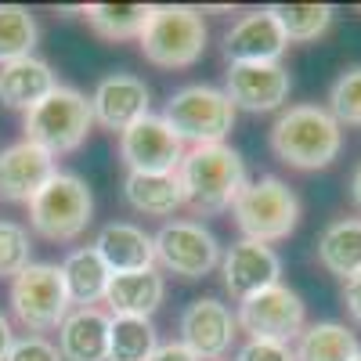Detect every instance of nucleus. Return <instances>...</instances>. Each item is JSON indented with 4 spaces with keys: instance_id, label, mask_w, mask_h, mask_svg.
<instances>
[{
    "instance_id": "obj_18",
    "label": "nucleus",
    "mask_w": 361,
    "mask_h": 361,
    "mask_svg": "<svg viewBox=\"0 0 361 361\" xmlns=\"http://www.w3.org/2000/svg\"><path fill=\"white\" fill-rule=\"evenodd\" d=\"M109 325L112 314L102 307H73L58 325L62 361H109Z\"/></svg>"
},
{
    "instance_id": "obj_36",
    "label": "nucleus",
    "mask_w": 361,
    "mask_h": 361,
    "mask_svg": "<svg viewBox=\"0 0 361 361\" xmlns=\"http://www.w3.org/2000/svg\"><path fill=\"white\" fill-rule=\"evenodd\" d=\"M11 347H15V333H11V322H8V314H0V361H8Z\"/></svg>"
},
{
    "instance_id": "obj_30",
    "label": "nucleus",
    "mask_w": 361,
    "mask_h": 361,
    "mask_svg": "<svg viewBox=\"0 0 361 361\" xmlns=\"http://www.w3.org/2000/svg\"><path fill=\"white\" fill-rule=\"evenodd\" d=\"M329 112L340 127H361V66L340 73L329 87Z\"/></svg>"
},
{
    "instance_id": "obj_22",
    "label": "nucleus",
    "mask_w": 361,
    "mask_h": 361,
    "mask_svg": "<svg viewBox=\"0 0 361 361\" xmlns=\"http://www.w3.org/2000/svg\"><path fill=\"white\" fill-rule=\"evenodd\" d=\"M318 264L343 282L361 275V217H340L318 235Z\"/></svg>"
},
{
    "instance_id": "obj_1",
    "label": "nucleus",
    "mask_w": 361,
    "mask_h": 361,
    "mask_svg": "<svg viewBox=\"0 0 361 361\" xmlns=\"http://www.w3.org/2000/svg\"><path fill=\"white\" fill-rule=\"evenodd\" d=\"M177 180H180L185 206L199 217H217L224 209H231L238 192L250 185L246 163L228 141L188 148L177 166Z\"/></svg>"
},
{
    "instance_id": "obj_7",
    "label": "nucleus",
    "mask_w": 361,
    "mask_h": 361,
    "mask_svg": "<svg viewBox=\"0 0 361 361\" xmlns=\"http://www.w3.org/2000/svg\"><path fill=\"white\" fill-rule=\"evenodd\" d=\"M94 221V195L83 177L58 170L29 202V224L47 243H73Z\"/></svg>"
},
{
    "instance_id": "obj_15",
    "label": "nucleus",
    "mask_w": 361,
    "mask_h": 361,
    "mask_svg": "<svg viewBox=\"0 0 361 361\" xmlns=\"http://www.w3.org/2000/svg\"><path fill=\"white\" fill-rule=\"evenodd\" d=\"M148 105H152V90L148 83L134 73H109L98 80L94 94H90V112H94V123L123 134L127 127H134L137 119L148 116Z\"/></svg>"
},
{
    "instance_id": "obj_29",
    "label": "nucleus",
    "mask_w": 361,
    "mask_h": 361,
    "mask_svg": "<svg viewBox=\"0 0 361 361\" xmlns=\"http://www.w3.org/2000/svg\"><path fill=\"white\" fill-rule=\"evenodd\" d=\"M37 18L29 15L22 4H0V66L29 58L37 47Z\"/></svg>"
},
{
    "instance_id": "obj_23",
    "label": "nucleus",
    "mask_w": 361,
    "mask_h": 361,
    "mask_svg": "<svg viewBox=\"0 0 361 361\" xmlns=\"http://www.w3.org/2000/svg\"><path fill=\"white\" fill-rule=\"evenodd\" d=\"M58 267H62V279H66L69 304H76V307H94L98 300H105V286H109V279H112V271L105 267V260L98 257L94 246L73 250Z\"/></svg>"
},
{
    "instance_id": "obj_9",
    "label": "nucleus",
    "mask_w": 361,
    "mask_h": 361,
    "mask_svg": "<svg viewBox=\"0 0 361 361\" xmlns=\"http://www.w3.org/2000/svg\"><path fill=\"white\" fill-rule=\"evenodd\" d=\"M235 322L250 340L289 343V340H300V333L307 329V304L300 300L296 289L279 282V286L243 300L235 311Z\"/></svg>"
},
{
    "instance_id": "obj_16",
    "label": "nucleus",
    "mask_w": 361,
    "mask_h": 361,
    "mask_svg": "<svg viewBox=\"0 0 361 361\" xmlns=\"http://www.w3.org/2000/svg\"><path fill=\"white\" fill-rule=\"evenodd\" d=\"M286 51H289V40L282 33L279 18L271 15V8L246 11L224 33V58H228V66H267V62H282Z\"/></svg>"
},
{
    "instance_id": "obj_24",
    "label": "nucleus",
    "mask_w": 361,
    "mask_h": 361,
    "mask_svg": "<svg viewBox=\"0 0 361 361\" xmlns=\"http://www.w3.org/2000/svg\"><path fill=\"white\" fill-rule=\"evenodd\" d=\"M123 195L130 209H137L145 217H170L185 206L177 173H127Z\"/></svg>"
},
{
    "instance_id": "obj_14",
    "label": "nucleus",
    "mask_w": 361,
    "mask_h": 361,
    "mask_svg": "<svg viewBox=\"0 0 361 361\" xmlns=\"http://www.w3.org/2000/svg\"><path fill=\"white\" fill-rule=\"evenodd\" d=\"M221 275H224V289L231 293V300L243 304V300L282 282V260L271 246L238 238L221 257Z\"/></svg>"
},
{
    "instance_id": "obj_6",
    "label": "nucleus",
    "mask_w": 361,
    "mask_h": 361,
    "mask_svg": "<svg viewBox=\"0 0 361 361\" xmlns=\"http://www.w3.org/2000/svg\"><path fill=\"white\" fill-rule=\"evenodd\" d=\"M235 116L238 112L228 102V94L209 83H188V87L173 90L163 109L166 127L192 148L195 145H224V137L235 127Z\"/></svg>"
},
{
    "instance_id": "obj_32",
    "label": "nucleus",
    "mask_w": 361,
    "mask_h": 361,
    "mask_svg": "<svg viewBox=\"0 0 361 361\" xmlns=\"http://www.w3.org/2000/svg\"><path fill=\"white\" fill-rule=\"evenodd\" d=\"M8 361H62V354H58V347H54L51 340L29 333V336L15 340V347H11Z\"/></svg>"
},
{
    "instance_id": "obj_17",
    "label": "nucleus",
    "mask_w": 361,
    "mask_h": 361,
    "mask_svg": "<svg viewBox=\"0 0 361 361\" xmlns=\"http://www.w3.org/2000/svg\"><path fill=\"white\" fill-rule=\"evenodd\" d=\"M54 173H58V159L33 141L22 137L8 148H0V199L4 202L29 206Z\"/></svg>"
},
{
    "instance_id": "obj_2",
    "label": "nucleus",
    "mask_w": 361,
    "mask_h": 361,
    "mask_svg": "<svg viewBox=\"0 0 361 361\" xmlns=\"http://www.w3.org/2000/svg\"><path fill=\"white\" fill-rule=\"evenodd\" d=\"M271 152L293 170H325L343 148V127L322 105H289L271 123Z\"/></svg>"
},
{
    "instance_id": "obj_25",
    "label": "nucleus",
    "mask_w": 361,
    "mask_h": 361,
    "mask_svg": "<svg viewBox=\"0 0 361 361\" xmlns=\"http://www.w3.org/2000/svg\"><path fill=\"white\" fill-rule=\"evenodd\" d=\"M296 361H354L361 354L357 336L340 322H314L296 340Z\"/></svg>"
},
{
    "instance_id": "obj_34",
    "label": "nucleus",
    "mask_w": 361,
    "mask_h": 361,
    "mask_svg": "<svg viewBox=\"0 0 361 361\" xmlns=\"http://www.w3.org/2000/svg\"><path fill=\"white\" fill-rule=\"evenodd\" d=\"M148 361H199V357H195L185 343H180V340H173V343H159L156 354L148 357Z\"/></svg>"
},
{
    "instance_id": "obj_5",
    "label": "nucleus",
    "mask_w": 361,
    "mask_h": 361,
    "mask_svg": "<svg viewBox=\"0 0 361 361\" xmlns=\"http://www.w3.org/2000/svg\"><path fill=\"white\" fill-rule=\"evenodd\" d=\"M90 127H94L90 98H83L76 87H62V83H58L40 105L29 109L25 119H22L25 141L40 145L54 159L76 152V148L87 141Z\"/></svg>"
},
{
    "instance_id": "obj_4",
    "label": "nucleus",
    "mask_w": 361,
    "mask_h": 361,
    "mask_svg": "<svg viewBox=\"0 0 361 361\" xmlns=\"http://www.w3.org/2000/svg\"><path fill=\"white\" fill-rule=\"evenodd\" d=\"M206 22L185 4H152V15L137 37L141 54L159 69H192L206 51Z\"/></svg>"
},
{
    "instance_id": "obj_8",
    "label": "nucleus",
    "mask_w": 361,
    "mask_h": 361,
    "mask_svg": "<svg viewBox=\"0 0 361 361\" xmlns=\"http://www.w3.org/2000/svg\"><path fill=\"white\" fill-rule=\"evenodd\" d=\"M8 304H11V314L33 336L47 333V329H58L66 322V314L73 311L62 267L58 264H29L18 279H11Z\"/></svg>"
},
{
    "instance_id": "obj_20",
    "label": "nucleus",
    "mask_w": 361,
    "mask_h": 361,
    "mask_svg": "<svg viewBox=\"0 0 361 361\" xmlns=\"http://www.w3.org/2000/svg\"><path fill=\"white\" fill-rule=\"evenodd\" d=\"M166 296V279L156 267L148 271H130V275H112L105 286V300L112 318H152L163 307Z\"/></svg>"
},
{
    "instance_id": "obj_10",
    "label": "nucleus",
    "mask_w": 361,
    "mask_h": 361,
    "mask_svg": "<svg viewBox=\"0 0 361 361\" xmlns=\"http://www.w3.org/2000/svg\"><path fill=\"white\" fill-rule=\"evenodd\" d=\"M152 243H156V264L188 282L206 279L214 267H221L224 257L217 235L202 228L199 221H170L152 235Z\"/></svg>"
},
{
    "instance_id": "obj_21",
    "label": "nucleus",
    "mask_w": 361,
    "mask_h": 361,
    "mask_svg": "<svg viewBox=\"0 0 361 361\" xmlns=\"http://www.w3.org/2000/svg\"><path fill=\"white\" fill-rule=\"evenodd\" d=\"M54 87H58L54 69L44 62V58H37V54L0 66V105L15 109L22 116L33 109V105H40Z\"/></svg>"
},
{
    "instance_id": "obj_11",
    "label": "nucleus",
    "mask_w": 361,
    "mask_h": 361,
    "mask_svg": "<svg viewBox=\"0 0 361 361\" xmlns=\"http://www.w3.org/2000/svg\"><path fill=\"white\" fill-rule=\"evenodd\" d=\"M185 152V141L166 127L163 116L152 112L119 134V156L127 163V173H177Z\"/></svg>"
},
{
    "instance_id": "obj_37",
    "label": "nucleus",
    "mask_w": 361,
    "mask_h": 361,
    "mask_svg": "<svg viewBox=\"0 0 361 361\" xmlns=\"http://www.w3.org/2000/svg\"><path fill=\"white\" fill-rule=\"evenodd\" d=\"M350 202L357 206V214H361V163H357V170L350 177Z\"/></svg>"
},
{
    "instance_id": "obj_27",
    "label": "nucleus",
    "mask_w": 361,
    "mask_h": 361,
    "mask_svg": "<svg viewBox=\"0 0 361 361\" xmlns=\"http://www.w3.org/2000/svg\"><path fill=\"white\" fill-rule=\"evenodd\" d=\"M159 347L152 318H112L109 325V361H148Z\"/></svg>"
},
{
    "instance_id": "obj_13",
    "label": "nucleus",
    "mask_w": 361,
    "mask_h": 361,
    "mask_svg": "<svg viewBox=\"0 0 361 361\" xmlns=\"http://www.w3.org/2000/svg\"><path fill=\"white\" fill-rule=\"evenodd\" d=\"M224 94L235 105V112H279L289 102L293 76L282 62L267 66H228L224 73Z\"/></svg>"
},
{
    "instance_id": "obj_35",
    "label": "nucleus",
    "mask_w": 361,
    "mask_h": 361,
    "mask_svg": "<svg viewBox=\"0 0 361 361\" xmlns=\"http://www.w3.org/2000/svg\"><path fill=\"white\" fill-rule=\"evenodd\" d=\"M343 307L361 325V275H354L350 282H343Z\"/></svg>"
},
{
    "instance_id": "obj_12",
    "label": "nucleus",
    "mask_w": 361,
    "mask_h": 361,
    "mask_svg": "<svg viewBox=\"0 0 361 361\" xmlns=\"http://www.w3.org/2000/svg\"><path fill=\"white\" fill-rule=\"evenodd\" d=\"M177 329H180V343H185L199 361H221L238 336V322H235L231 307L214 300V296L192 300V304L180 311Z\"/></svg>"
},
{
    "instance_id": "obj_19",
    "label": "nucleus",
    "mask_w": 361,
    "mask_h": 361,
    "mask_svg": "<svg viewBox=\"0 0 361 361\" xmlns=\"http://www.w3.org/2000/svg\"><path fill=\"white\" fill-rule=\"evenodd\" d=\"M94 250L105 260V267L112 275H130V271H148L156 267V243L152 235L137 224L127 221H112L98 231Z\"/></svg>"
},
{
    "instance_id": "obj_38",
    "label": "nucleus",
    "mask_w": 361,
    "mask_h": 361,
    "mask_svg": "<svg viewBox=\"0 0 361 361\" xmlns=\"http://www.w3.org/2000/svg\"><path fill=\"white\" fill-rule=\"evenodd\" d=\"M354 361H361V354H357V357H354Z\"/></svg>"
},
{
    "instance_id": "obj_26",
    "label": "nucleus",
    "mask_w": 361,
    "mask_h": 361,
    "mask_svg": "<svg viewBox=\"0 0 361 361\" xmlns=\"http://www.w3.org/2000/svg\"><path fill=\"white\" fill-rule=\"evenodd\" d=\"M152 15V4H87L83 18L102 40H137L145 22Z\"/></svg>"
},
{
    "instance_id": "obj_3",
    "label": "nucleus",
    "mask_w": 361,
    "mask_h": 361,
    "mask_svg": "<svg viewBox=\"0 0 361 361\" xmlns=\"http://www.w3.org/2000/svg\"><path fill=\"white\" fill-rule=\"evenodd\" d=\"M231 217H235L238 231H243V238L271 246V243H282V238H289L296 231L300 199L282 177L264 173L238 192V199L231 206Z\"/></svg>"
},
{
    "instance_id": "obj_31",
    "label": "nucleus",
    "mask_w": 361,
    "mask_h": 361,
    "mask_svg": "<svg viewBox=\"0 0 361 361\" xmlns=\"http://www.w3.org/2000/svg\"><path fill=\"white\" fill-rule=\"evenodd\" d=\"M33 264L29 231L15 221H0V279H18Z\"/></svg>"
},
{
    "instance_id": "obj_33",
    "label": "nucleus",
    "mask_w": 361,
    "mask_h": 361,
    "mask_svg": "<svg viewBox=\"0 0 361 361\" xmlns=\"http://www.w3.org/2000/svg\"><path fill=\"white\" fill-rule=\"evenodd\" d=\"M235 361H296L289 343H267V340H246Z\"/></svg>"
},
{
    "instance_id": "obj_28",
    "label": "nucleus",
    "mask_w": 361,
    "mask_h": 361,
    "mask_svg": "<svg viewBox=\"0 0 361 361\" xmlns=\"http://www.w3.org/2000/svg\"><path fill=\"white\" fill-rule=\"evenodd\" d=\"M271 15L279 18L289 44H311L329 33L336 11L329 4H271Z\"/></svg>"
}]
</instances>
